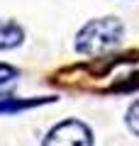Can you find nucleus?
<instances>
[{
	"instance_id": "4",
	"label": "nucleus",
	"mask_w": 139,
	"mask_h": 146,
	"mask_svg": "<svg viewBox=\"0 0 139 146\" xmlns=\"http://www.w3.org/2000/svg\"><path fill=\"white\" fill-rule=\"evenodd\" d=\"M56 98H34V100H15V98H3L0 100V112H20V110H29L34 105L51 102Z\"/></svg>"
},
{
	"instance_id": "6",
	"label": "nucleus",
	"mask_w": 139,
	"mask_h": 146,
	"mask_svg": "<svg viewBox=\"0 0 139 146\" xmlns=\"http://www.w3.org/2000/svg\"><path fill=\"white\" fill-rule=\"evenodd\" d=\"M17 76H20V71H17L15 66H10V63H0V85L15 80Z\"/></svg>"
},
{
	"instance_id": "3",
	"label": "nucleus",
	"mask_w": 139,
	"mask_h": 146,
	"mask_svg": "<svg viewBox=\"0 0 139 146\" xmlns=\"http://www.w3.org/2000/svg\"><path fill=\"white\" fill-rule=\"evenodd\" d=\"M25 42V29L15 20H0V51L15 49Z\"/></svg>"
},
{
	"instance_id": "1",
	"label": "nucleus",
	"mask_w": 139,
	"mask_h": 146,
	"mask_svg": "<svg viewBox=\"0 0 139 146\" xmlns=\"http://www.w3.org/2000/svg\"><path fill=\"white\" fill-rule=\"evenodd\" d=\"M122 34L124 27L117 17H98L81 27L73 46L78 54H105L122 42Z\"/></svg>"
},
{
	"instance_id": "2",
	"label": "nucleus",
	"mask_w": 139,
	"mask_h": 146,
	"mask_svg": "<svg viewBox=\"0 0 139 146\" xmlns=\"http://www.w3.org/2000/svg\"><path fill=\"white\" fill-rule=\"evenodd\" d=\"M41 146H93V131L81 119H63L46 131Z\"/></svg>"
},
{
	"instance_id": "5",
	"label": "nucleus",
	"mask_w": 139,
	"mask_h": 146,
	"mask_svg": "<svg viewBox=\"0 0 139 146\" xmlns=\"http://www.w3.org/2000/svg\"><path fill=\"white\" fill-rule=\"evenodd\" d=\"M127 127H129V131H134L139 136V100H134L127 107Z\"/></svg>"
}]
</instances>
